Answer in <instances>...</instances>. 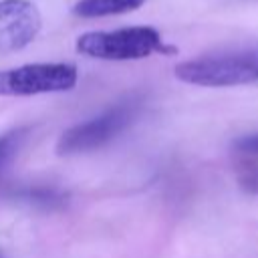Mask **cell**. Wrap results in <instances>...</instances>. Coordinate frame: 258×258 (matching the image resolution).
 <instances>
[{
    "mask_svg": "<svg viewBox=\"0 0 258 258\" xmlns=\"http://www.w3.org/2000/svg\"><path fill=\"white\" fill-rule=\"evenodd\" d=\"M181 83L198 87H238L258 81V44L204 54L175 67Z\"/></svg>",
    "mask_w": 258,
    "mask_h": 258,
    "instance_id": "1",
    "label": "cell"
},
{
    "mask_svg": "<svg viewBox=\"0 0 258 258\" xmlns=\"http://www.w3.org/2000/svg\"><path fill=\"white\" fill-rule=\"evenodd\" d=\"M77 50L101 60H139L153 52H173L151 26H129L117 30H93L77 38Z\"/></svg>",
    "mask_w": 258,
    "mask_h": 258,
    "instance_id": "2",
    "label": "cell"
},
{
    "mask_svg": "<svg viewBox=\"0 0 258 258\" xmlns=\"http://www.w3.org/2000/svg\"><path fill=\"white\" fill-rule=\"evenodd\" d=\"M137 109L131 103L115 105L101 115H95L87 121H81L60 133L56 139L58 155H79L105 147L117 135H121L131 121L135 119Z\"/></svg>",
    "mask_w": 258,
    "mask_h": 258,
    "instance_id": "3",
    "label": "cell"
},
{
    "mask_svg": "<svg viewBox=\"0 0 258 258\" xmlns=\"http://www.w3.org/2000/svg\"><path fill=\"white\" fill-rule=\"evenodd\" d=\"M79 81V71L71 62H32L0 71L2 97H30L42 93L71 91Z\"/></svg>",
    "mask_w": 258,
    "mask_h": 258,
    "instance_id": "4",
    "label": "cell"
},
{
    "mask_svg": "<svg viewBox=\"0 0 258 258\" xmlns=\"http://www.w3.org/2000/svg\"><path fill=\"white\" fill-rule=\"evenodd\" d=\"M42 18L28 0H0V54L30 44L40 32Z\"/></svg>",
    "mask_w": 258,
    "mask_h": 258,
    "instance_id": "5",
    "label": "cell"
},
{
    "mask_svg": "<svg viewBox=\"0 0 258 258\" xmlns=\"http://www.w3.org/2000/svg\"><path fill=\"white\" fill-rule=\"evenodd\" d=\"M143 2L145 0H79L73 6V14L81 18H103L137 10Z\"/></svg>",
    "mask_w": 258,
    "mask_h": 258,
    "instance_id": "6",
    "label": "cell"
},
{
    "mask_svg": "<svg viewBox=\"0 0 258 258\" xmlns=\"http://www.w3.org/2000/svg\"><path fill=\"white\" fill-rule=\"evenodd\" d=\"M30 204H36L40 208H50V210H56V208H62L67 204V194L62 191H56L52 187H32L28 191L22 194Z\"/></svg>",
    "mask_w": 258,
    "mask_h": 258,
    "instance_id": "7",
    "label": "cell"
},
{
    "mask_svg": "<svg viewBox=\"0 0 258 258\" xmlns=\"http://www.w3.org/2000/svg\"><path fill=\"white\" fill-rule=\"evenodd\" d=\"M24 137H26V129L24 127H16V129H10V131L0 135V175H2L4 167L8 165V161L12 159V155L22 145Z\"/></svg>",
    "mask_w": 258,
    "mask_h": 258,
    "instance_id": "8",
    "label": "cell"
},
{
    "mask_svg": "<svg viewBox=\"0 0 258 258\" xmlns=\"http://www.w3.org/2000/svg\"><path fill=\"white\" fill-rule=\"evenodd\" d=\"M238 179L246 191L258 194V165L250 157H244V163L238 171Z\"/></svg>",
    "mask_w": 258,
    "mask_h": 258,
    "instance_id": "9",
    "label": "cell"
},
{
    "mask_svg": "<svg viewBox=\"0 0 258 258\" xmlns=\"http://www.w3.org/2000/svg\"><path fill=\"white\" fill-rule=\"evenodd\" d=\"M232 145H234V151L242 157H258V133L242 135Z\"/></svg>",
    "mask_w": 258,
    "mask_h": 258,
    "instance_id": "10",
    "label": "cell"
},
{
    "mask_svg": "<svg viewBox=\"0 0 258 258\" xmlns=\"http://www.w3.org/2000/svg\"><path fill=\"white\" fill-rule=\"evenodd\" d=\"M0 258H4V254H2V252H0Z\"/></svg>",
    "mask_w": 258,
    "mask_h": 258,
    "instance_id": "11",
    "label": "cell"
}]
</instances>
